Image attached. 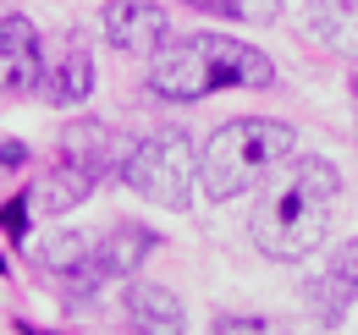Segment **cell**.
I'll return each instance as SVG.
<instances>
[{
	"label": "cell",
	"instance_id": "16",
	"mask_svg": "<svg viewBox=\"0 0 358 335\" xmlns=\"http://www.w3.org/2000/svg\"><path fill=\"white\" fill-rule=\"evenodd\" d=\"M215 330H270V325L254 313H226V319H215Z\"/></svg>",
	"mask_w": 358,
	"mask_h": 335
},
{
	"label": "cell",
	"instance_id": "8",
	"mask_svg": "<svg viewBox=\"0 0 358 335\" xmlns=\"http://www.w3.org/2000/svg\"><path fill=\"white\" fill-rule=\"evenodd\" d=\"M45 77V55H39V34L28 17H6L0 22V94H28Z\"/></svg>",
	"mask_w": 358,
	"mask_h": 335
},
{
	"label": "cell",
	"instance_id": "6",
	"mask_svg": "<svg viewBox=\"0 0 358 335\" xmlns=\"http://www.w3.org/2000/svg\"><path fill=\"white\" fill-rule=\"evenodd\" d=\"M303 297H309V313L320 319V325L336 330V325L348 319V308L358 302V237L342 242V248H331L325 269L303 286Z\"/></svg>",
	"mask_w": 358,
	"mask_h": 335
},
{
	"label": "cell",
	"instance_id": "4",
	"mask_svg": "<svg viewBox=\"0 0 358 335\" xmlns=\"http://www.w3.org/2000/svg\"><path fill=\"white\" fill-rule=\"evenodd\" d=\"M122 181L138 198L160 204V209H187L193 204V181H199V154H193L187 132L166 126V132L133 143L127 160H122Z\"/></svg>",
	"mask_w": 358,
	"mask_h": 335
},
{
	"label": "cell",
	"instance_id": "7",
	"mask_svg": "<svg viewBox=\"0 0 358 335\" xmlns=\"http://www.w3.org/2000/svg\"><path fill=\"white\" fill-rule=\"evenodd\" d=\"M34 264L45 275H55L72 297H89L94 286H105L99 269H94V237H83V231H50L34 248Z\"/></svg>",
	"mask_w": 358,
	"mask_h": 335
},
{
	"label": "cell",
	"instance_id": "11",
	"mask_svg": "<svg viewBox=\"0 0 358 335\" xmlns=\"http://www.w3.org/2000/svg\"><path fill=\"white\" fill-rule=\"evenodd\" d=\"M94 187H99V176H94L83 160L61 154V160H55V170H50L45 181L34 187V204H39V209H50V214H66V209H78Z\"/></svg>",
	"mask_w": 358,
	"mask_h": 335
},
{
	"label": "cell",
	"instance_id": "12",
	"mask_svg": "<svg viewBox=\"0 0 358 335\" xmlns=\"http://www.w3.org/2000/svg\"><path fill=\"white\" fill-rule=\"evenodd\" d=\"M122 308H127V319L138 330H182L187 325V308L166 286H149V281H133L127 297H122Z\"/></svg>",
	"mask_w": 358,
	"mask_h": 335
},
{
	"label": "cell",
	"instance_id": "5",
	"mask_svg": "<svg viewBox=\"0 0 358 335\" xmlns=\"http://www.w3.org/2000/svg\"><path fill=\"white\" fill-rule=\"evenodd\" d=\"M99 28H105V39L116 44V50H127V55H155V50H166V39H171V17L155 0H110L99 11Z\"/></svg>",
	"mask_w": 358,
	"mask_h": 335
},
{
	"label": "cell",
	"instance_id": "17",
	"mask_svg": "<svg viewBox=\"0 0 358 335\" xmlns=\"http://www.w3.org/2000/svg\"><path fill=\"white\" fill-rule=\"evenodd\" d=\"M22 160H28L22 143H0V165H22Z\"/></svg>",
	"mask_w": 358,
	"mask_h": 335
},
{
	"label": "cell",
	"instance_id": "13",
	"mask_svg": "<svg viewBox=\"0 0 358 335\" xmlns=\"http://www.w3.org/2000/svg\"><path fill=\"white\" fill-rule=\"evenodd\" d=\"M45 94H50V105H83V99L94 94V61H89L83 44H72V50L50 66Z\"/></svg>",
	"mask_w": 358,
	"mask_h": 335
},
{
	"label": "cell",
	"instance_id": "2",
	"mask_svg": "<svg viewBox=\"0 0 358 335\" xmlns=\"http://www.w3.org/2000/svg\"><path fill=\"white\" fill-rule=\"evenodd\" d=\"M275 83V61H270L259 44L226 39V34H199V39H182L155 50L149 61V88L160 99H204L215 88H270Z\"/></svg>",
	"mask_w": 358,
	"mask_h": 335
},
{
	"label": "cell",
	"instance_id": "1",
	"mask_svg": "<svg viewBox=\"0 0 358 335\" xmlns=\"http://www.w3.org/2000/svg\"><path fill=\"white\" fill-rule=\"evenodd\" d=\"M342 193V176L331 160L303 154V160H287V176L259 198V209L248 220V237L254 248L275 258V264H298L309 253L325 248V231H331V204Z\"/></svg>",
	"mask_w": 358,
	"mask_h": 335
},
{
	"label": "cell",
	"instance_id": "14",
	"mask_svg": "<svg viewBox=\"0 0 358 335\" xmlns=\"http://www.w3.org/2000/svg\"><path fill=\"white\" fill-rule=\"evenodd\" d=\"M226 17H237V22H275L281 0H226Z\"/></svg>",
	"mask_w": 358,
	"mask_h": 335
},
{
	"label": "cell",
	"instance_id": "15",
	"mask_svg": "<svg viewBox=\"0 0 358 335\" xmlns=\"http://www.w3.org/2000/svg\"><path fill=\"white\" fill-rule=\"evenodd\" d=\"M0 225H6V237H22V231H28V198H11V204L0 209Z\"/></svg>",
	"mask_w": 358,
	"mask_h": 335
},
{
	"label": "cell",
	"instance_id": "3",
	"mask_svg": "<svg viewBox=\"0 0 358 335\" xmlns=\"http://www.w3.org/2000/svg\"><path fill=\"white\" fill-rule=\"evenodd\" d=\"M298 154V132L270 116H237L210 132L204 154H199V187L210 204H231L243 193H254L270 170H281Z\"/></svg>",
	"mask_w": 358,
	"mask_h": 335
},
{
	"label": "cell",
	"instance_id": "10",
	"mask_svg": "<svg viewBox=\"0 0 358 335\" xmlns=\"http://www.w3.org/2000/svg\"><path fill=\"white\" fill-rule=\"evenodd\" d=\"M303 28H309L325 50L358 61V0H309V6H303Z\"/></svg>",
	"mask_w": 358,
	"mask_h": 335
},
{
	"label": "cell",
	"instance_id": "9",
	"mask_svg": "<svg viewBox=\"0 0 358 335\" xmlns=\"http://www.w3.org/2000/svg\"><path fill=\"white\" fill-rule=\"evenodd\" d=\"M149 253H155V231L110 225L105 237H94V269H99V281H116V275H133Z\"/></svg>",
	"mask_w": 358,
	"mask_h": 335
}]
</instances>
